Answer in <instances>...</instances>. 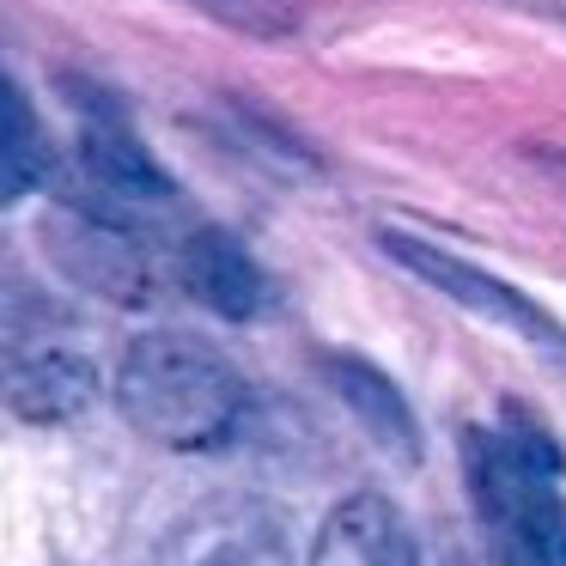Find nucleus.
Masks as SVG:
<instances>
[{
    "label": "nucleus",
    "mask_w": 566,
    "mask_h": 566,
    "mask_svg": "<svg viewBox=\"0 0 566 566\" xmlns=\"http://www.w3.org/2000/svg\"><path fill=\"white\" fill-rule=\"evenodd\" d=\"M323 378H329V390L342 396V408L366 427V439L378 444L384 457H396V463H408V469L420 463V420H415V408H408V396L396 390L390 371H378L359 354L329 347V354H323Z\"/></svg>",
    "instance_id": "obj_10"
},
{
    "label": "nucleus",
    "mask_w": 566,
    "mask_h": 566,
    "mask_svg": "<svg viewBox=\"0 0 566 566\" xmlns=\"http://www.w3.org/2000/svg\"><path fill=\"white\" fill-rule=\"evenodd\" d=\"M111 390L128 427L165 451H220L250 415L244 371L189 329L135 335Z\"/></svg>",
    "instance_id": "obj_1"
},
{
    "label": "nucleus",
    "mask_w": 566,
    "mask_h": 566,
    "mask_svg": "<svg viewBox=\"0 0 566 566\" xmlns=\"http://www.w3.org/2000/svg\"><path fill=\"white\" fill-rule=\"evenodd\" d=\"M153 566H293L281 517L262 500L244 493H226L208 500L159 542V560Z\"/></svg>",
    "instance_id": "obj_6"
},
{
    "label": "nucleus",
    "mask_w": 566,
    "mask_h": 566,
    "mask_svg": "<svg viewBox=\"0 0 566 566\" xmlns=\"http://www.w3.org/2000/svg\"><path fill=\"white\" fill-rule=\"evenodd\" d=\"M50 171H55L50 128H43L31 92L0 67V208H13L31 189H43Z\"/></svg>",
    "instance_id": "obj_11"
},
{
    "label": "nucleus",
    "mask_w": 566,
    "mask_h": 566,
    "mask_svg": "<svg viewBox=\"0 0 566 566\" xmlns=\"http://www.w3.org/2000/svg\"><path fill=\"white\" fill-rule=\"evenodd\" d=\"M469 488L493 530L500 566H560L566 500H560V444L530 420L469 432Z\"/></svg>",
    "instance_id": "obj_2"
},
{
    "label": "nucleus",
    "mask_w": 566,
    "mask_h": 566,
    "mask_svg": "<svg viewBox=\"0 0 566 566\" xmlns=\"http://www.w3.org/2000/svg\"><path fill=\"white\" fill-rule=\"evenodd\" d=\"M43 323V293L25 281V269H19L7 250H0V354L7 347H19L31 329Z\"/></svg>",
    "instance_id": "obj_13"
},
{
    "label": "nucleus",
    "mask_w": 566,
    "mask_h": 566,
    "mask_svg": "<svg viewBox=\"0 0 566 566\" xmlns=\"http://www.w3.org/2000/svg\"><path fill=\"white\" fill-rule=\"evenodd\" d=\"M80 171L98 189V208L111 213H171L177 208V184L159 159L147 153V140L111 111V104H80Z\"/></svg>",
    "instance_id": "obj_5"
},
{
    "label": "nucleus",
    "mask_w": 566,
    "mask_h": 566,
    "mask_svg": "<svg viewBox=\"0 0 566 566\" xmlns=\"http://www.w3.org/2000/svg\"><path fill=\"white\" fill-rule=\"evenodd\" d=\"M177 281L196 305H208L226 323H250L269 305V274L244 250V238L226 232V226H196L177 244Z\"/></svg>",
    "instance_id": "obj_8"
},
{
    "label": "nucleus",
    "mask_w": 566,
    "mask_h": 566,
    "mask_svg": "<svg viewBox=\"0 0 566 566\" xmlns=\"http://www.w3.org/2000/svg\"><path fill=\"white\" fill-rule=\"evenodd\" d=\"M38 232H43L50 262L86 293L116 298V305H140L153 293L147 244H140V232L123 213L98 208V201H55Z\"/></svg>",
    "instance_id": "obj_4"
},
{
    "label": "nucleus",
    "mask_w": 566,
    "mask_h": 566,
    "mask_svg": "<svg viewBox=\"0 0 566 566\" xmlns=\"http://www.w3.org/2000/svg\"><path fill=\"white\" fill-rule=\"evenodd\" d=\"M305 566H415V536L384 493H347L323 512Z\"/></svg>",
    "instance_id": "obj_9"
},
{
    "label": "nucleus",
    "mask_w": 566,
    "mask_h": 566,
    "mask_svg": "<svg viewBox=\"0 0 566 566\" xmlns=\"http://www.w3.org/2000/svg\"><path fill=\"white\" fill-rule=\"evenodd\" d=\"M184 7H196L201 19L238 31V38H256V43L293 38L298 19H305V7H298V0H184Z\"/></svg>",
    "instance_id": "obj_12"
},
{
    "label": "nucleus",
    "mask_w": 566,
    "mask_h": 566,
    "mask_svg": "<svg viewBox=\"0 0 566 566\" xmlns=\"http://www.w3.org/2000/svg\"><path fill=\"white\" fill-rule=\"evenodd\" d=\"M104 396V378L86 354L74 347H38L19 342L0 354V408L31 427H62V420L86 415Z\"/></svg>",
    "instance_id": "obj_7"
},
{
    "label": "nucleus",
    "mask_w": 566,
    "mask_h": 566,
    "mask_svg": "<svg viewBox=\"0 0 566 566\" xmlns=\"http://www.w3.org/2000/svg\"><path fill=\"white\" fill-rule=\"evenodd\" d=\"M378 244H384V256L402 262V269L415 274V281H427L432 293H444L451 305H463V311H475V317L512 329L517 342H530L548 366L566 371V323L554 317V311H542L530 293H517L512 281H500V274L475 269V262L451 256V250L427 244V238H415V232H378Z\"/></svg>",
    "instance_id": "obj_3"
}]
</instances>
